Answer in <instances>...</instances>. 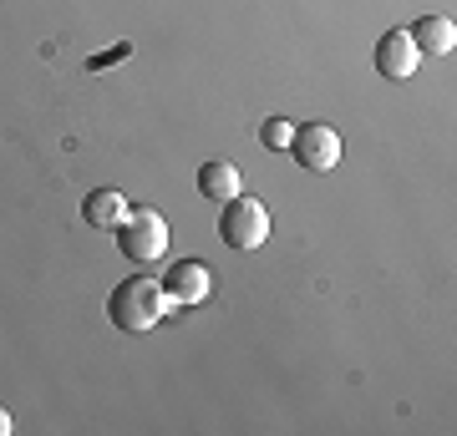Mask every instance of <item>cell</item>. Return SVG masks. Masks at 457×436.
<instances>
[{
	"instance_id": "cell-11",
	"label": "cell",
	"mask_w": 457,
	"mask_h": 436,
	"mask_svg": "<svg viewBox=\"0 0 457 436\" xmlns=\"http://www.w3.org/2000/svg\"><path fill=\"white\" fill-rule=\"evenodd\" d=\"M128 56H132V46H128V41H117L112 51H102V56H92L87 66H92V71H102V66H112V62H128Z\"/></svg>"
},
{
	"instance_id": "cell-7",
	"label": "cell",
	"mask_w": 457,
	"mask_h": 436,
	"mask_svg": "<svg viewBox=\"0 0 457 436\" xmlns=\"http://www.w3.org/2000/svg\"><path fill=\"white\" fill-rule=\"evenodd\" d=\"M198 193L213 198V203H228V198H239L245 193V178H239V168L228 158H213L198 168Z\"/></svg>"
},
{
	"instance_id": "cell-10",
	"label": "cell",
	"mask_w": 457,
	"mask_h": 436,
	"mask_svg": "<svg viewBox=\"0 0 457 436\" xmlns=\"http://www.w3.org/2000/svg\"><path fill=\"white\" fill-rule=\"evenodd\" d=\"M290 137H295V122H290V117H270V122L260 128V143L270 147V152H285V147H290Z\"/></svg>"
},
{
	"instance_id": "cell-2",
	"label": "cell",
	"mask_w": 457,
	"mask_h": 436,
	"mask_svg": "<svg viewBox=\"0 0 457 436\" xmlns=\"http://www.w3.org/2000/svg\"><path fill=\"white\" fill-rule=\"evenodd\" d=\"M112 234H117V249L132 264H153V259L168 254V218L158 209H128V218Z\"/></svg>"
},
{
	"instance_id": "cell-12",
	"label": "cell",
	"mask_w": 457,
	"mask_h": 436,
	"mask_svg": "<svg viewBox=\"0 0 457 436\" xmlns=\"http://www.w3.org/2000/svg\"><path fill=\"white\" fill-rule=\"evenodd\" d=\"M11 432V411H5V406H0V436Z\"/></svg>"
},
{
	"instance_id": "cell-9",
	"label": "cell",
	"mask_w": 457,
	"mask_h": 436,
	"mask_svg": "<svg viewBox=\"0 0 457 436\" xmlns=\"http://www.w3.org/2000/svg\"><path fill=\"white\" fill-rule=\"evenodd\" d=\"M411 41H417L422 56H447V51L457 46V26L447 16H422L411 26Z\"/></svg>"
},
{
	"instance_id": "cell-4",
	"label": "cell",
	"mask_w": 457,
	"mask_h": 436,
	"mask_svg": "<svg viewBox=\"0 0 457 436\" xmlns=\"http://www.w3.org/2000/svg\"><path fill=\"white\" fill-rule=\"evenodd\" d=\"M290 152L305 173H330L341 162V132L326 128V122H305V128H295Z\"/></svg>"
},
{
	"instance_id": "cell-8",
	"label": "cell",
	"mask_w": 457,
	"mask_h": 436,
	"mask_svg": "<svg viewBox=\"0 0 457 436\" xmlns=\"http://www.w3.org/2000/svg\"><path fill=\"white\" fill-rule=\"evenodd\" d=\"M128 209H132V203L117 193V188H92V193L82 198V218L92 228H117L122 218H128Z\"/></svg>"
},
{
	"instance_id": "cell-5",
	"label": "cell",
	"mask_w": 457,
	"mask_h": 436,
	"mask_svg": "<svg viewBox=\"0 0 457 436\" xmlns=\"http://www.w3.org/2000/svg\"><path fill=\"white\" fill-rule=\"evenodd\" d=\"M163 294L173 305H204L213 294V269L204 259H179L173 269L163 275Z\"/></svg>"
},
{
	"instance_id": "cell-3",
	"label": "cell",
	"mask_w": 457,
	"mask_h": 436,
	"mask_svg": "<svg viewBox=\"0 0 457 436\" xmlns=\"http://www.w3.org/2000/svg\"><path fill=\"white\" fill-rule=\"evenodd\" d=\"M219 239L228 249H260L270 239V209H264L260 198H228L224 213H219Z\"/></svg>"
},
{
	"instance_id": "cell-6",
	"label": "cell",
	"mask_w": 457,
	"mask_h": 436,
	"mask_svg": "<svg viewBox=\"0 0 457 436\" xmlns=\"http://www.w3.org/2000/svg\"><path fill=\"white\" fill-rule=\"evenodd\" d=\"M376 71L386 81H407L411 71H417V62H422V51H417V41H411L407 26H396V31H386L381 41H376Z\"/></svg>"
},
{
	"instance_id": "cell-1",
	"label": "cell",
	"mask_w": 457,
	"mask_h": 436,
	"mask_svg": "<svg viewBox=\"0 0 457 436\" xmlns=\"http://www.w3.org/2000/svg\"><path fill=\"white\" fill-rule=\"evenodd\" d=\"M168 309H173V300L163 294V279H147V275L122 279V284L107 294V315H112V325L128 330V335H143L153 325H163Z\"/></svg>"
}]
</instances>
